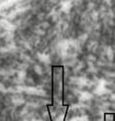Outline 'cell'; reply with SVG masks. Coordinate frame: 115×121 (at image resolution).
I'll list each match as a JSON object with an SVG mask.
<instances>
[{
    "label": "cell",
    "mask_w": 115,
    "mask_h": 121,
    "mask_svg": "<svg viewBox=\"0 0 115 121\" xmlns=\"http://www.w3.org/2000/svg\"><path fill=\"white\" fill-rule=\"evenodd\" d=\"M52 100L53 104L63 105L64 100V68L60 66L52 69Z\"/></svg>",
    "instance_id": "obj_1"
},
{
    "label": "cell",
    "mask_w": 115,
    "mask_h": 121,
    "mask_svg": "<svg viewBox=\"0 0 115 121\" xmlns=\"http://www.w3.org/2000/svg\"><path fill=\"white\" fill-rule=\"evenodd\" d=\"M48 110L51 121H66L69 106L52 104L48 106Z\"/></svg>",
    "instance_id": "obj_2"
},
{
    "label": "cell",
    "mask_w": 115,
    "mask_h": 121,
    "mask_svg": "<svg viewBox=\"0 0 115 121\" xmlns=\"http://www.w3.org/2000/svg\"><path fill=\"white\" fill-rule=\"evenodd\" d=\"M104 121H115L113 113H106L104 115Z\"/></svg>",
    "instance_id": "obj_3"
}]
</instances>
